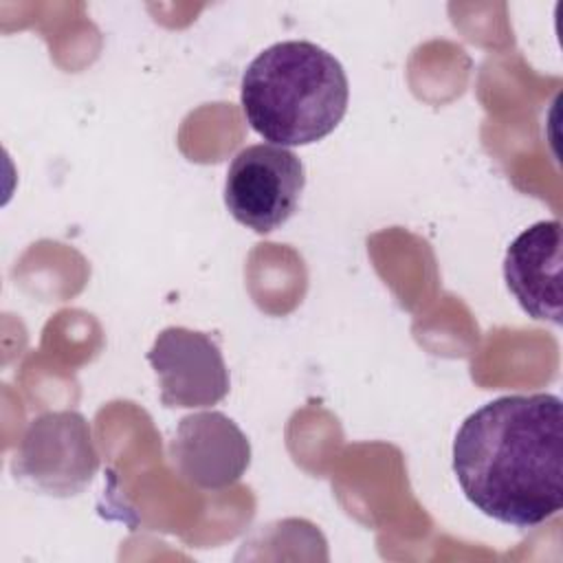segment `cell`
I'll return each mask as SVG.
<instances>
[{"instance_id":"cell-1","label":"cell","mask_w":563,"mask_h":563,"mask_svg":"<svg viewBox=\"0 0 563 563\" xmlns=\"http://www.w3.org/2000/svg\"><path fill=\"white\" fill-rule=\"evenodd\" d=\"M453 473L486 517L534 528L563 508V411L554 394H515L475 409L453 440Z\"/></svg>"},{"instance_id":"cell-2","label":"cell","mask_w":563,"mask_h":563,"mask_svg":"<svg viewBox=\"0 0 563 563\" xmlns=\"http://www.w3.org/2000/svg\"><path fill=\"white\" fill-rule=\"evenodd\" d=\"M350 86L341 62L306 40L264 48L242 75L240 101L249 125L273 145H310L334 132L347 112Z\"/></svg>"},{"instance_id":"cell-3","label":"cell","mask_w":563,"mask_h":563,"mask_svg":"<svg viewBox=\"0 0 563 563\" xmlns=\"http://www.w3.org/2000/svg\"><path fill=\"white\" fill-rule=\"evenodd\" d=\"M306 187L301 158L273 143L240 150L227 169L224 205L229 213L264 235L292 218Z\"/></svg>"},{"instance_id":"cell-4","label":"cell","mask_w":563,"mask_h":563,"mask_svg":"<svg viewBox=\"0 0 563 563\" xmlns=\"http://www.w3.org/2000/svg\"><path fill=\"white\" fill-rule=\"evenodd\" d=\"M15 468L53 495H77L97 473L90 427L77 411H51L31 420Z\"/></svg>"},{"instance_id":"cell-5","label":"cell","mask_w":563,"mask_h":563,"mask_svg":"<svg viewBox=\"0 0 563 563\" xmlns=\"http://www.w3.org/2000/svg\"><path fill=\"white\" fill-rule=\"evenodd\" d=\"M165 407H209L229 394V369L218 343L198 330L165 328L147 352Z\"/></svg>"},{"instance_id":"cell-6","label":"cell","mask_w":563,"mask_h":563,"mask_svg":"<svg viewBox=\"0 0 563 563\" xmlns=\"http://www.w3.org/2000/svg\"><path fill=\"white\" fill-rule=\"evenodd\" d=\"M174 468L194 486L222 490L251 464V444L242 429L220 411L185 416L169 444Z\"/></svg>"},{"instance_id":"cell-7","label":"cell","mask_w":563,"mask_h":563,"mask_svg":"<svg viewBox=\"0 0 563 563\" xmlns=\"http://www.w3.org/2000/svg\"><path fill=\"white\" fill-rule=\"evenodd\" d=\"M561 222L541 220L521 231L504 257V279L521 310L554 325L563 323Z\"/></svg>"}]
</instances>
